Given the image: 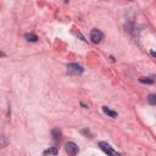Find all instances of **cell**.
<instances>
[{
    "label": "cell",
    "instance_id": "9",
    "mask_svg": "<svg viewBox=\"0 0 156 156\" xmlns=\"http://www.w3.org/2000/svg\"><path fill=\"white\" fill-rule=\"evenodd\" d=\"M147 102L150 105H155L156 104V95L155 94H150L149 98H147Z\"/></svg>",
    "mask_w": 156,
    "mask_h": 156
},
{
    "label": "cell",
    "instance_id": "3",
    "mask_svg": "<svg viewBox=\"0 0 156 156\" xmlns=\"http://www.w3.org/2000/svg\"><path fill=\"white\" fill-rule=\"evenodd\" d=\"M102 39H104V34H102L101 30H99V29H93V30H91V33H90V40H91L94 44L101 43Z\"/></svg>",
    "mask_w": 156,
    "mask_h": 156
},
{
    "label": "cell",
    "instance_id": "10",
    "mask_svg": "<svg viewBox=\"0 0 156 156\" xmlns=\"http://www.w3.org/2000/svg\"><path fill=\"white\" fill-rule=\"evenodd\" d=\"M141 83H147V84H152L154 83V79L151 78V79H149V78H145V77H141L140 79H139Z\"/></svg>",
    "mask_w": 156,
    "mask_h": 156
},
{
    "label": "cell",
    "instance_id": "8",
    "mask_svg": "<svg viewBox=\"0 0 156 156\" xmlns=\"http://www.w3.org/2000/svg\"><path fill=\"white\" fill-rule=\"evenodd\" d=\"M51 134H52V136H54L55 140H58L61 138V130L58 128H54L52 132H51Z\"/></svg>",
    "mask_w": 156,
    "mask_h": 156
},
{
    "label": "cell",
    "instance_id": "1",
    "mask_svg": "<svg viewBox=\"0 0 156 156\" xmlns=\"http://www.w3.org/2000/svg\"><path fill=\"white\" fill-rule=\"evenodd\" d=\"M99 146H100V149H101L102 151H105V152L107 154V156H122L118 151L113 150L112 146H111L110 144L105 143V141H100V143H99Z\"/></svg>",
    "mask_w": 156,
    "mask_h": 156
},
{
    "label": "cell",
    "instance_id": "7",
    "mask_svg": "<svg viewBox=\"0 0 156 156\" xmlns=\"http://www.w3.org/2000/svg\"><path fill=\"white\" fill-rule=\"evenodd\" d=\"M24 38H26L28 41H33V43L38 41V37H37L35 34H33V33H27V34L24 35Z\"/></svg>",
    "mask_w": 156,
    "mask_h": 156
},
{
    "label": "cell",
    "instance_id": "12",
    "mask_svg": "<svg viewBox=\"0 0 156 156\" xmlns=\"http://www.w3.org/2000/svg\"><path fill=\"white\" fill-rule=\"evenodd\" d=\"M0 56H4V54H2V52H0Z\"/></svg>",
    "mask_w": 156,
    "mask_h": 156
},
{
    "label": "cell",
    "instance_id": "11",
    "mask_svg": "<svg viewBox=\"0 0 156 156\" xmlns=\"http://www.w3.org/2000/svg\"><path fill=\"white\" fill-rule=\"evenodd\" d=\"M7 145V140L5 139V136H0V149L5 147Z\"/></svg>",
    "mask_w": 156,
    "mask_h": 156
},
{
    "label": "cell",
    "instance_id": "2",
    "mask_svg": "<svg viewBox=\"0 0 156 156\" xmlns=\"http://www.w3.org/2000/svg\"><path fill=\"white\" fill-rule=\"evenodd\" d=\"M65 149H66V152H67L69 156H76V155L78 154V151H79L78 145H77L76 143H73V141H68V143H66Z\"/></svg>",
    "mask_w": 156,
    "mask_h": 156
},
{
    "label": "cell",
    "instance_id": "4",
    "mask_svg": "<svg viewBox=\"0 0 156 156\" xmlns=\"http://www.w3.org/2000/svg\"><path fill=\"white\" fill-rule=\"evenodd\" d=\"M67 72H68L69 74H76V76H78V74H82V73H83V67H82L80 65H78V63H71V65H68V67H67Z\"/></svg>",
    "mask_w": 156,
    "mask_h": 156
},
{
    "label": "cell",
    "instance_id": "5",
    "mask_svg": "<svg viewBox=\"0 0 156 156\" xmlns=\"http://www.w3.org/2000/svg\"><path fill=\"white\" fill-rule=\"evenodd\" d=\"M102 111H104L107 116H110V117H112V118H116V117H117V112L113 111V110H111V108H108L107 106H104V107H102Z\"/></svg>",
    "mask_w": 156,
    "mask_h": 156
},
{
    "label": "cell",
    "instance_id": "6",
    "mask_svg": "<svg viewBox=\"0 0 156 156\" xmlns=\"http://www.w3.org/2000/svg\"><path fill=\"white\" fill-rule=\"evenodd\" d=\"M57 152H58V150L52 146V147H49L48 150L44 151V156H56Z\"/></svg>",
    "mask_w": 156,
    "mask_h": 156
}]
</instances>
